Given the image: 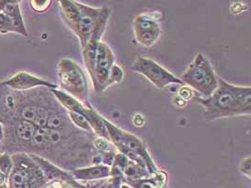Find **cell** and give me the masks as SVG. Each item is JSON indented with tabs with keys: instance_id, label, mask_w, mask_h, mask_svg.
Listing matches in <instances>:
<instances>
[{
	"instance_id": "obj_1",
	"label": "cell",
	"mask_w": 251,
	"mask_h": 188,
	"mask_svg": "<svg viewBox=\"0 0 251 188\" xmlns=\"http://www.w3.org/2000/svg\"><path fill=\"white\" fill-rule=\"evenodd\" d=\"M195 100L202 106L207 120L251 116L250 86H236L218 77V87L214 94L205 99L196 96Z\"/></svg>"
},
{
	"instance_id": "obj_2",
	"label": "cell",
	"mask_w": 251,
	"mask_h": 188,
	"mask_svg": "<svg viewBox=\"0 0 251 188\" xmlns=\"http://www.w3.org/2000/svg\"><path fill=\"white\" fill-rule=\"evenodd\" d=\"M61 16L84 48L91 40L103 12V8H93L76 0H57Z\"/></svg>"
},
{
	"instance_id": "obj_3",
	"label": "cell",
	"mask_w": 251,
	"mask_h": 188,
	"mask_svg": "<svg viewBox=\"0 0 251 188\" xmlns=\"http://www.w3.org/2000/svg\"><path fill=\"white\" fill-rule=\"evenodd\" d=\"M103 121L108 133L109 141L119 153L125 154L130 161L147 168L150 174L158 171V168L143 141L137 136L116 126L105 118H103Z\"/></svg>"
},
{
	"instance_id": "obj_4",
	"label": "cell",
	"mask_w": 251,
	"mask_h": 188,
	"mask_svg": "<svg viewBox=\"0 0 251 188\" xmlns=\"http://www.w3.org/2000/svg\"><path fill=\"white\" fill-rule=\"evenodd\" d=\"M180 79L183 85L197 92V96L208 98L218 87V77L210 60L202 53H198L184 70Z\"/></svg>"
},
{
	"instance_id": "obj_5",
	"label": "cell",
	"mask_w": 251,
	"mask_h": 188,
	"mask_svg": "<svg viewBox=\"0 0 251 188\" xmlns=\"http://www.w3.org/2000/svg\"><path fill=\"white\" fill-rule=\"evenodd\" d=\"M57 78L60 90L90 106V87L85 71L71 59H62L57 63Z\"/></svg>"
},
{
	"instance_id": "obj_6",
	"label": "cell",
	"mask_w": 251,
	"mask_h": 188,
	"mask_svg": "<svg viewBox=\"0 0 251 188\" xmlns=\"http://www.w3.org/2000/svg\"><path fill=\"white\" fill-rule=\"evenodd\" d=\"M9 188H41L48 180L29 153H13Z\"/></svg>"
},
{
	"instance_id": "obj_7",
	"label": "cell",
	"mask_w": 251,
	"mask_h": 188,
	"mask_svg": "<svg viewBox=\"0 0 251 188\" xmlns=\"http://www.w3.org/2000/svg\"><path fill=\"white\" fill-rule=\"evenodd\" d=\"M131 70L143 75L159 90L172 84L183 86V83L180 78L162 67L156 61L148 58H138L132 64Z\"/></svg>"
},
{
	"instance_id": "obj_8",
	"label": "cell",
	"mask_w": 251,
	"mask_h": 188,
	"mask_svg": "<svg viewBox=\"0 0 251 188\" xmlns=\"http://www.w3.org/2000/svg\"><path fill=\"white\" fill-rule=\"evenodd\" d=\"M115 61L116 57L113 51L105 43L101 41L97 47L93 69L90 74L95 94H102L106 91L105 83L111 67L116 63Z\"/></svg>"
},
{
	"instance_id": "obj_9",
	"label": "cell",
	"mask_w": 251,
	"mask_h": 188,
	"mask_svg": "<svg viewBox=\"0 0 251 188\" xmlns=\"http://www.w3.org/2000/svg\"><path fill=\"white\" fill-rule=\"evenodd\" d=\"M133 29L137 44L143 47L154 46L162 33L157 19L148 13H141L136 16L133 22Z\"/></svg>"
},
{
	"instance_id": "obj_10",
	"label": "cell",
	"mask_w": 251,
	"mask_h": 188,
	"mask_svg": "<svg viewBox=\"0 0 251 188\" xmlns=\"http://www.w3.org/2000/svg\"><path fill=\"white\" fill-rule=\"evenodd\" d=\"M0 87L9 88L12 91L17 92H27L37 88L57 89L56 84L49 82L25 71H20L13 75L10 79L0 83Z\"/></svg>"
},
{
	"instance_id": "obj_11",
	"label": "cell",
	"mask_w": 251,
	"mask_h": 188,
	"mask_svg": "<svg viewBox=\"0 0 251 188\" xmlns=\"http://www.w3.org/2000/svg\"><path fill=\"white\" fill-rule=\"evenodd\" d=\"M10 127L7 128V133L9 137L12 138L11 141H13V145L15 143V147L24 148L31 141L37 126L29 121H25L23 119H14L11 120L9 123Z\"/></svg>"
},
{
	"instance_id": "obj_12",
	"label": "cell",
	"mask_w": 251,
	"mask_h": 188,
	"mask_svg": "<svg viewBox=\"0 0 251 188\" xmlns=\"http://www.w3.org/2000/svg\"><path fill=\"white\" fill-rule=\"evenodd\" d=\"M75 181H99L110 177V166L103 164H92L91 166L78 167L71 171Z\"/></svg>"
},
{
	"instance_id": "obj_13",
	"label": "cell",
	"mask_w": 251,
	"mask_h": 188,
	"mask_svg": "<svg viewBox=\"0 0 251 188\" xmlns=\"http://www.w3.org/2000/svg\"><path fill=\"white\" fill-rule=\"evenodd\" d=\"M127 184L132 188H168V176L164 171L157 172L136 181H129Z\"/></svg>"
},
{
	"instance_id": "obj_14",
	"label": "cell",
	"mask_w": 251,
	"mask_h": 188,
	"mask_svg": "<svg viewBox=\"0 0 251 188\" xmlns=\"http://www.w3.org/2000/svg\"><path fill=\"white\" fill-rule=\"evenodd\" d=\"M2 12H5L12 19L15 33L27 37V31L24 24L23 16L20 12L18 3H7L2 7Z\"/></svg>"
},
{
	"instance_id": "obj_15",
	"label": "cell",
	"mask_w": 251,
	"mask_h": 188,
	"mask_svg": "<svg viewBox=\"0 0 251 188\" xmlns=\"http://www.w3.org/2000/svg\"><path fill=\"white\" fill-rule=\"evenodd\" d=\"M150 175H151V174H150L147 168H145L144 166L137 164L133 161H129V163L124 171V176H125V179L127 180V182L136 181L138 179L146 178Z\"/></svg>"
},
{
	"instance_id": "obj_16",
	"label": "cell",
	"mask_w": 251,
	"mask_h": 188,
	"mask_svg": "<svg viewBox=\"0 0 251 188\" xmlns=\"http://www.w3.org/2000/svg\"><path fill=\"white\" fill-rule=\"evenodd\" d=\"M67 113H68V117L71 122L74 124L75 127H76L77 129L88 132V133H92V128H91L88 120L82 114L73 112V111H67Z\"/></svg>"
},
{
	"instance_id": "obj_17",
	"label": "cell",
	"mask_w": 251,
	"mask_h": 188,
	"mask_svg": "<svg viewBox=\"0 0 251 188\" xmlns=\"http://www.w3.org/2000/svg\"><path fill=\"white\" fill-rule=\"evenodd\" d=\"M124 76H125L124 70L122 69L121 66H119L118 64L115 63L114 65L111 67L110 71H109L107 80L105 83V89L107 90L109 87L113 86L115 84H119V83L122 82L123 79H124Z\"/></svg>"
},
{
	"instance_id": "obj_18",
	"label": "cell",
	"mask_w": 251,
	"mask_h": 188,
	"mask_svg": "<svg viewBox=\"0 0 251 188\" xmlns=\"http://www.w3.org/2000/svg\"><path fill=\"white\" fill-rule=\"evenodd\" d=\"M12 169V156L8 153L0 154V175L8 179Z\"/></svg>"
},
{
	"instance_id": "obj_19",
	"label": "cell",
	"mask_w": 251,
	"mask_h": 188,
	"mask_svg": "<svg viewBox=\"0 0 251 188\" xmlns=\"http://www.w3.org/2000/svg\"><path fill=\"white\" fill-rule=\"evenodd\" d=\"M15 32L12 19L2 11H0V33Z\"/></svg>"
},
{
	"instance_id": "obj_20",
	"label": "cell",
	"mask_w": 251,
	"mask_h": 188,
	"mask_svg": "<svg viewBox=\"0 0 251 188\" xmlns=\"http://www.w3.org/2000/svg\"><path fill=\"white\" fill-rule=\"evenodd\" d=\"M129 159L126 157L125 154L121 153H116L114 157V161H113V164L111 166H115L117 168H119L120 170H122L123 172L125 171L127 164L129 163Z\"/></svg>"
},
{
	"instance_id": "obj_21",
	"label": "cell",
	"mask_w": 251,
	"mask_h": 188,
	"mask_svg": "<svg viewBox=\"0 0 251 188\" xmlns=\"http://www.w3.org/2000/svg\"><path fill=\"white\" fill-rule=\"evenodd\" d=\"M52 0H30L31 8L35 12H44L50 7Z\"/></svg>"
},
{
	"instance_id": "obj_22",
	"label": "cell",
	"mask_w": 251,
	"mask_h": 188,
	"mask_svg": "<svg viewBox=\"0 0 251 188\" xmlns=\"http://www.w3.org/2000/svg\"><path fill=\"white\" fill-rule=\"evenodd\" d=\"M240 172L251 180V156H248L243 159L239 166Z\"/></svg>"
},
{
	"instance_id": "obj_23",
	"label": "cell",
	"mask_w": 251,
	"mask_h": 188,
	"mask_svg": "<svg viewBox=\"0 0 251 188\" xmlns=\"http://www.w3.org/2000/svg\"><path fill=\"white\" fill-rule=\"evenodd\" d=\"M179 96L183 99V101L190 100L193 97V92H192V90L189 87L183 85V87L179 91Z\"/></svg>"
},
{
	"instance_id": "obj_24",
	"label": "cell",
	"mask_w": 251,
	"mask_h": 188,
	"mask_svg": "<svg viewBox=\"0 0 251 188\" xmlns=\"http://www.w3.org/2000/svg\"><path fill=\"white\" fill-rule=\"evenodd\" d=\"M20 1H22V0H0V5H1V7H3L7 3H18L19 4Z\"/></svg>"
},
{
	"instance_id": "obj_25",
	"label": "cell",
	"mask_w": 251,
	"mask_h": 188,
	"mask_svg": "<svg viewBox=\"0 0 251 188\" xmlns=\"http://www.w3.org/2000/svg\"><path fill=\"white\" fill-rule=\"evenodd\" d=\"M4 135H5V132H4V128L0 122V145L3 143L4 141Z\"/></svg>"
},
{
	"instance_id": "obj_26",
	"label": "cell",
	"mask_w": 251,
	"mask_h": 188,
	"mask_svg": "<svg viewBox=\"0 0 251 188\" xmlns=\"http://www.w3.org/2000/svg\"><path fill=\"white\" fill-rule=\"evenodd\" d=\"M0 188H8V186L4 183V184H2V185H0Z\"/></svg>"
},
{
	"instance_id": "obj_27",
	"label": "cell",
	"mask_w": 251,
	"mask_h": 188,
	"mask_svg": "<svg viewBox=\"0 0 251 188\" xmlns=\"http://www.w3.org/2000/svg\"><path fill=\"white\" fill-rule=\"evenodd\" d=\"M1 10H2V7H1V5H0V11H1Z\"/></svg>"
}]
</instances>
